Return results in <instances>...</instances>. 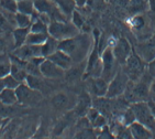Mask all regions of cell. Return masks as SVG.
<instances>
[{"instance_id":"cell-1","label":"cell","mask_w":155,"mask_h":139,"mask_svg":"<svg viewBox=\"0 0 155 139\" xmlns=\"http://www.w3.org/2000/svg\"><path fill=\"white\" fill-rule=\"evenodd\" d=\"M93 44V40L88 34L78 33L74 38L58 41V50H62L72 58L73 62L79 63L88 58V52Z\"/></svg>"},{"instance_id":"cell-2","label":"cell","mask_w":155,"mask_h":139,"mask_svg":"<svg viewBox=\"0 0 155 139\" xmlns=\"http://www.w3.org/2000/svg\"><path fill=\"white\" fill-rule=\"evenodd\" d=\"M152 80V76L149 73H144L139 81L129 82L125 92L123 93L125 100L132 104L137 102H144L147 100L150 95V85Z\"/></svg>"},{"instance_id":"cell-3","label":"cell","mask_w":155,"mask_h":139,"mask_svg":"<svg viewBox=\"0 0 155 139\" xmlns=\"http://www.w3.org/2000/svg\"><path fill=\"white\" fill-rule=\"evenodd\" d=\"M78 33H81V30L72 21L56 20V21H52L48 24V36H53L57 41L74 38Z\"/></svg>"},{"instance_id":"cell-4","label":"cell","mask_w":155,"mask_h":139,"mask_svg":"<svg viewBox=\"0 0 155 139\" xmlns=\"http://www.w3.org/2000/svg\"><path fill=\"white\" fill-rule=\"evenodd\" d=\"M131 107L135 114L137 121L143 124L145 127H147L150 130H152V133L155 134V118L153 116V113L149 106V103L144 102H137L132 103Z\"/></svg>"},{"instance_id":"cell-5","label":"cell","mask_w":155,"mask_h":139,"mask_svg":"<svg viewBox=\"0 0 155 139\" xmlns=\"http://www.w3.org/2000/svg\"><path fill=\"white\" fill-rule=\"evenodd\" d=\"M142 59L139 56L135 51H132L131 55L128 58L127 62L124 63V71L127 73V75L129 76L130 81L137 82L142 77L144 73H145V65Z\"/></svg>"},{"instance_id":"cell-6","label":"cell","mask_w":155,"mask_h":139,"mask_svg":"<svg viewBox=\"0 0 155 139\" xmlns=\"http://www.w3.org/2000/svg\"><path fill=\"white\" fill-rule=\"evenodd\" d=\"M129 82H130V79L123 70L117 72L108 85V92L106 97L107 98H117V97L123 95Z\"/></svg>"},{"instance_id":"cell-7","label":"cell","mask_w":155,"mask_h":139,"mask_svg":"<svg viewBox=\"0 0 155 139\" xmlns=\"http://www.w3.org/2000/svg\"><path fill=\"white\" fill-rule=\"evenodd\" d=\"M15 93L18 96V102L25 105H34L39 103L42 98L41 92L35 91L28 86L25 83H21L18 87L15 88Z\"/></svg>"},{"instance_id":"cell-8","label":"cell","mask_w":155,"mask_h":139,"mask_svg":"<svg viewBox=\"0 0 155 139\" xmlns=\"http://www.w3.org/2000/svg\"><path fill=\"white\" fill-rule=\"evenodd\" d=\"M112 51H114V58H116L117 62H119L120 64L124 65L127 62L128 58L131 55L132 53V48L131 44L129 43V41L124 38H120L114 42L112 46Z\"/></svg>"},{"instance_id":"cell-9","label":"cell","mask_w":155,"mask_h":139,"mask_svg":"<svg viewBox=\"0 0 155 139\" xmlns=\"http://www.w3.org/2000/svg\"><path fill=\"white\" fill-rule=\"evenodd\" d=\"M13 55L23 61H30L34 58H40L42 55V46L35 44H23L13 50Z\"/></svg>"},{"instance_id":"cell-10","label":"cell","mask_w":155,"mask_h":139,"mask_svg":"<svg viewBox=\"0 0 155 139\" xmlns=\"http://www.w3.org/2000/svg\"><path fill=\"white\" fill-rule=\"evenodd\" d=\"M64 72H65L64 70L57 66L54 62H52L51 60H48L46 58L40 64V73L43 77H46V79H60L64 75Z\"/></svg>"},{"instance_id":"cell-11","label":"cell","mask_w":155,"mask_h":139,"mask_svg":"<svg viewBox=\"0 0 155 139\" xmlns=\"http://www.w3.org/2000/svg\"><path fill=\"white\" fill-rule=\"evenodd\" d=\"M11 60V70H10V74L13 75L19 82L23 83L25 82V79L28 76L27 72V61H23L17 56H10Z\"/></svg>"},{"instance_id":"cell-12","label":"cell","mask_w":155,"mask_h":139,"mask_svg":"<svg viewBox=\"0 0 155 139\" xmlns=\"http://www.w3.org/2000/svg\"><path fill=\"white\" fill-rule=\"evenodd\" d=\"M135 52L144 62L149 63L150 61L155 59V39H150L145 42L140 43L137 46Z\"/></svg>"},{"instance_id":"cell-13","label":"cell","mask_w":155,"mask_h":139,"mask_svg":"<svg viewBox=\"0 0 155 139\" xmlns=\"http://www.w3.org/2000/svg\"><path fill=\"white\" fill-rule=\"evenodd\" d=\"M46 59L51 60L52 62H54L57 66H60L64 71H67V70H69L72 67V64H73L72 58L67 53L63 52L62 50H58V49L54 53H52L51 55H48Z\"/></svg>"},{"instance_id":"cell-14","label":"cell","mask_w":155,"mask_h":139,"mask_svg":"<svg viewBox=\"0 0 155 139\" xmlns=\"http://www.w3.org/2000/svg\"><path fill=\"white\" fill-rule=\"evenodd\" d=\"M101 62H102V74L108 75L109 73L114 70V63L117 62L114 58V51H112V46H108L104 49V52L101 53Z\"/></svg>"},{"instance_id":"cell-15","label":"cell","mask_w":155,"mask_h":139,"mask_svg":"<svg viewBox=\"0 0 155 139\" xmlns=\"http://www.w3.org/2000/svg\"><path fill=\"white\" fill-rule=\"evenodd\" d=\"M129 128H130V131L132 134V138L134 139H151L154 136L152 130H150L143 124H141L137 120L134 123H132L129 126Z\"/></svg>"},{"instance_id":"cell-16","label":"cell","mask_w":155,"mask_h":139,"mask_svg":"<svg viewBox=\"0 0 155 139\" xmlns=\"http://www.w3.org/2000/svg\"><path fill=\"white\" fill-rule=\"evenodd\" d=\"M109 83L104 77H95L91 82V92L95 94L96 97H106L108 92Z\"/></svg>"},{"instance_id":"cell-17","label":"cell","mask_w":155,"mask_h":139,"mask_svg":"<svg viewBox=\"0 0 155 139\" xmlns=\"http://www.w3.org/2000/svg\"><path fill=\"white\" fill-rule=\"evenodd\" d=\"M18 12H22L25 15H29L33 19L39 15V12L35 10L34 7V1L32 0H19L18 1Z\"/></svg>"},{"instance_id":"cell-18","label":"cell","mask_w":155,"mask_h":139,"mask_svg":"<svg viewBox=\"0 0 155 139\" xmlns=\"http://www.w3.org/2000/svg\"><path fill=\"white\" fill-rule=\"evenodd\" d=\"M29 33H30V28H15V30H13L15 49L25 44V41H27Z\"/></svg>"},{"instance_id":"cell-19","label":"cell","mask_w":155,"mask_h":139,"mask_svg":"<svg viewBox=\"0 0 155 139\" xmlns=\"http://www.w3.org/2000/svg\"><path fill=\"white\" fill-rule=\"evenodd\" d=\"M0 102L5 105H13L18 102V96L13 88H3L0 92Z\"/></svg>"},{"instance_id":"cell-20","label":"cell","mask_w":155,"mask_h":139,"mask_svg":"<svg viewBox=\"0 0 155 139\" xmlns=\"http://www.w3.org/2000/svg\"><path fill=\"white\" fill-rule=\"evenodd\" d=\"M56 3V6L60 8L61 11L64 13V15L67 17V18H71L73 11L76 9V3H75L74 0H52Z\"/></svg>"},{"instance_id":"cell-21","label":"cell","mask_w":155,"mask_h":139,"mask_svg":"<svg viewBox=\"0 0 155 139\" xmlns=\"http://www.w3.org/2000/svg\"><path fill=\"white\" fill-rule=\"evenodd\" d=\"M71 103V98L65 93H57L52 97V105L56 109L67 108Z\"/></svg>"},{"instance_id":"cell-22","label":"cell","mask_w":155,"mask_h":139,"mask_svg":"<svg viewBox=\"0 0 155 139\" xmlns=\"http://www.w3.org/2000/svg\"><path fill=\"white\" fill-rule=\"evenodd\" d=\"M57 49H58V41L56 39H54L53 36H48V40L42 44V55H43V58H48V55L54 53Z\"/></svg>"},{"instance_id":"cell-23","label":"cell","mask_w":155,"mask_h":139,"mask_svg":"<svg viewBox=\"0 0 155 139\" xmlns=\"http://www.w3.org/2000/svg\"><path fill=\"white\" fill-rule=\"evenodd\" d=\"M48 33H40V32H32V31H30L25 43H28V44H35V46H42L48 40Z\"/></svg>"},{"instance_id":"cell-24","label":"cell","mask_w":155,"mask_h":139,"mask_svg":"<svg viewBox=\"0 0 155 139\" xmlns=\"http://www.w3.org/2000/svg\"><path fill=\"white\" fill-rule=\"evenodd\" d=\"M30 31L32 32H40V33H48V24L44 22L38 15L35 19H33L32 24L30 27Z\"/></svg>"},{"instance_id":"cell-25","label":"cell","mask_w":155,"mask_h":139,"mask_svg":"<svg viewBox=\"0 0 155 139\" xmlns=\"http://www.w3.org/2000/svg\"><path fill=\"white\" fill-rule=\"evenodd\" d=\"M41 75H33V74H28L27 79H25V84L30 86L31 88L35 90V91L41 92L43 87V81L40 77Z\"/></svg>"},{"instance_id":"cell-26","label":"cell","mask_w":155,"mask_h":139,"mask_svg":"<svg viewBox=\"0 0 155 139\" xmlns=\"http://www.w3.org/2000/svg\"><path fill=\"white\" fill-rule=\"evenodd\" d=\"M120 118H121V120H119V121L121 124L125 125V126H130L132 123H134V121L137 120L135 114H134V112H133V109H132L131 105L129 106L128 108H125L124 110H123L121 116H120Z\"/></svg>"},{"instance_id":"cell-27","label":"cell","mask_w":155,"mask_h":139,"mask_svg":"<svg viewBox=\"0 0 155 139\" xmlns=\"http://www.w3.org/2000/svg\"><path fill=\"white\" fill-rule=\"evenodd\" d=\"M15 24L18 28H30L32 24V17L22 12L15 13Z\"/></svg>"},{"instance_id":"cell-28","label":"cell","mask_w":155,"mask_h":139,"mask_svg":"<svg viewBox=\"0 0 155 139\" xmlns=\"http://www.w3.org/2000/svg\"><path fill=\"white\" fill-rule=\"evenodd\" d=\"M11 70V60L7 58V55L0 54V77H5L6 75L10 74Z\"/></svg>"},{"instance_id":"cell-29","label":"cell","mask_w":155,"mask_h":139,"mask_svg":"<svg viewBox=\"0 0 155 139\" xmlns=\"http://www.w3.org/2000/svg\"><path fill=\"white\" fill-rule=\"evenodd\" d=\"M0 8L2 11L17 13L18 12V1L17 0H0Z\"/></svg>"},{"instance_id":"cell-30","label":"cell","mask_w":155,"mask_h":139,"mask_svg":"<svg viewBox=\"0 0 155 139\" xmlns=\"http://www.w3.org/2000/svg\"><path fill=\"white\" fill-rule=\"evenodd\" d=\"M71 21H72L79 30H81V29L84 28V25H85L86 20H85V17L81 15V12L75 9L74 11H73L72 15H71Z\"/></svg>"},{"instance_id":"cell-31","label":"cell","mask_w":155,"mask_h":139,"mask_svg":"<svg viewBox=\"0 0 155 139\" xmlns=\"http://www.w3.org/2000/svg\"><path fill=\"white\" fill-rule=\"evenodd\" d=\"M89 106H90V100L83 96L79 100V102L77 103V105H76V112H77L78 115H86V113L90 108Z\"/></svg>"},{"instance_id":"cell-32","label":"cell","mask_w":155,"mask_h":139,"mask_svg":"<svg viewBox=\"0 0 155 139\" xmlns=\"http://www.w3.org/2000/svg\"><path fill=\"white\" fill-rule=\"evenodd\" d=\"M129 22H130V25H131L133 29H135V30H141V29H143L144 25H145V20H144V18L142 17V15H133L130 20H129Z\"/></svg>"},{"instance_id":"cell-33","label":"cell","mask_w":155,"mask_h":139,"mask_svg":"<svg viewBox=\"0 0 155 139\" xmlns=\"http://www.w3.org/2000/svg\"><path fill=\"white\" fill-rule=\"evenodd\" d=\"M3 82H5V86H6V87L13 88V90H15V88L21 84V82H19L18 80L15 79L13 75H11V74H8V75L5 76V77H3Z\"/></svg>"},{"instance_id":"cell-34","label":"cell","mask_w":155,"mask_h":139,"mask_svg":"<svg viewBox=\"0 0 155 139\" xmlns=\"http://www.w3.org/2000/svg\"><path fill=\"white\" fill-rule=\"evenodd\" d=\"M129 5L135 11H140L145 7L146 0H129Z\"/></svg>"},{"instance_id":"cell-35","label":"cell","mask_w":155,"mask_h":139,"mask_svg":"<svg viewBox=\"0 0 155 139\" xmlns=\"http://www.w3.org/2000/svg\"><path fill=\"white\" fill-rule=\"evenodd\" d=\"M11 27V24L8 22V20L6 19V17L3 15L2 12H0V29L1 30H6V29H8V28Z\"/></svg>"},{"instance_id":"cell-36","label":"cell","mask_w":155,"mask_h":139,"mask_svg":"<svg viewBox=\"0 0 155 139\" xmlns=\"http://www.w3.org/2000/svg\"><path fill=\"white\" fill-rule=\"evenodd\" d=\"M147 73L152 76V79H155V59L147 63Z\"/></svg>"},{"instance_id":"cell-37","label":"cell","mask_w":155,"mask_h":139,"mask_svg":"<svg viewBox=\"0 0 155 139\" xmlns=\"http://www.w3.org/2000/svg\"><path fill=\"white\" fill-rule=\"evenodd\" d=\"M150 94L155 98V79L152 80L151 85H150Z\"/></svg>"},{"instance_id":"cell-38","label":"cell","mask_w":155,"mask_h":139,"mask_svg":"<svg viewBox=\"0 0 155 139\" xmlns=\"http://www.w3.org/2000/svg\"><path fill=\"white\" fill-rule=\"evenodd\" d=\"M74 1L78 8H81V7H84L87 2H88V0H74Z\"/></svg>"},{"instance_id":"cell-39","label":"cell","mask_w":155,"mask_h":139,"mask_svg":"<svg viewBox=\"0 0 155 139\" xmlns=\"http://www.w3.org/2000/svg\"><path fill=\"white\" fill-rule=\"evenodd\" d=\"M5 49H6V41H5V40L0 36V54H1V53H3Z\"/></svg>"},{"instance_id":"cell-40","label":"cell","mask_w":155,"mask_h":139,"mask_svg":"<svg viewBox=\"0 0 155 139\" xmlns=\"http://www.w3.org/2000/svg\"><path fill=\"white\" fill-rule=\"evenodd\" d=\"M147 103H149L150 108H151V110H152L153 116H154V118H155V102H153V100H149Z\"/></svg>"},{"instance_id":"cell-41","label":"cell","mask_w":155,"mask_h":139,"mask_svg":"<svg viewBox=\"0 0 155 139\" xmlns=\"http://www.w3.org/2000/svg\"><path fill=\"white\" fill-rule=\"evenodd\" d=\"M3 88H6V86H5V82H3V77H0V92L2 91Z\"/></svg>"},{"instance_id":"cell-42","label":"cell","mask_w":155,"mask_h":139,"mask_svg":"<svg viewBox=\"0 0 155 139\" xmlns=\"http://www.w3.org/2000/svg\"><path fill=\"white\" fill-rule=\"evenodd\" d=\"M104 1H106V2H108V1H110V0H104Z\"/></svg>"},{"instance_id":"cell-43","label":"cell","mask_w":155,"mask_h":139,"mask_svg":"<svg viewBox=\"0 0 155 139\" xmlns=\"http://www.w3.org/2000/svg\"><path fill=\"white\" fill-rule=\"evenodd\" d=\"M0 33H2V30H1V29H0Z\"/></svg>"},{"instance_id":"cell-44","label":"cell","mask_w":155,"mask_h":139,"mask_svg":"<svg viewBox=\"0 0 155 139\" xmlns=\"http://www.w3.org/2000/svg\"><path fill=\"white\" fill-rule=\"evenodd\" d=\"M17 1H19V0H17Z\"/></svg>"}]
</instances>
